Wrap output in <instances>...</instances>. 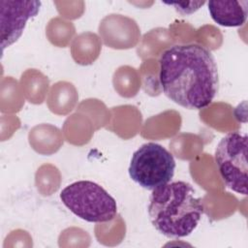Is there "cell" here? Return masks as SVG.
Segmentation results:
<instances>
[{
    "label": "cell",
    "mask_w": 248,
    "mask_h": 248,
    "mask_svg": "<svg viewBox=\"0 0 248 248\" xmlns=\"http://www.w3.org/2000/svg\"><path fill=\"white\" fill-rule=\"evenodd\" d=\"M163 3L175 7V10L182 15L193 14L204 4V2H163Z\"/></svg>",
    "instance_id": "obj_8"
},
{
    "label": "cell",
    "mask_w": 248,
    "mask_h": 248,
    "mask_svg": "<svg viewBox=\"0 0 248 248\" xmlns=\"http://www.w3.org/2000/svg\"><path fill=\"white\" fill-rule=\"evenodd\" d=\"M247 135L232 132L218 142L214 158L221 178L235 193L247 195Z\"/></svg>",
    "instance_id": "obj_5"
},
{
    "label": "cell",
    "mask_w": 248,
    "mask_h": 248,
    "mask_svg": "<svg viewBox=\"0 0 248 248\" xmlns=\"http://www.w3.org/2000/svg\"><path fill=\"white\" fill-rule=\"evenodd\" d=\"M60 200L72 213L91 223L109 222L117 213L116 201L101 185L90 180L69 184L61 191Z\"/></svg>",
    "instance_id": "obj_3"
},
{
    "label": "cell",
    "mask_w": 248,
    "mask_h": 248,
    "mask_svg": "<svg viewBox=\"0 0 248 248\" xmlns=\"http://www.w3.org/2000/svg\"><path fill=\"white\" fill-rule=\"evenodd\" d=\"M175 167L169 150L159 143L146 142L134 152L128 171L132 180L140 187L153 191L170 182Z\"/></svg>",
    "instance_id": "obj_4"
},
{
    "label": "cell",
    "mask_w": 248,
    "mask_h": 248,
    "mask_svg": "<svg viewBox=\"0 0 248 248\" xmlns=\"http://www.w3.org/2000/svg\"><path fill=\"white\" fill-rule=\"evenodd\" d=\"M159 81L163 93L188 109L209 106L219 89V76L212 52L198 44L174 45L160 56Z\"/></svg>",
    "instance_id": "obj_1"
},
{
    "label": "cell",
    "mask_w": 248,
    "mask_h": 248,
    "mask_svg": "<svg viewBox=\"0 0 248 248\" xmlns=\"http://www.w3.org/2000/svg\"><path fill=\"white\" fill-rule=\"evenodd\" d=\"M211 18L225 27H237L245 23L248 15V1H209Z\"/></svg>",
    "instance_id": "obj_7"
},
{
    "label": "cell",
    "mask_w": 248,
    "mask_h": 248,
    "mask_svg": "<svg viewBox=\"0 0 248 248\" xmlns=\"http://www.w3.org/2000/svg\"><path fill=\"white\" fill-rule=\"evenodd\" d=\"M41 4L40 1H0L2 51L19 39L27 21L40 12Z\"/></svg>",
    "instance_id": "obj_6"
},
{
    "label": "cell",
    "mask_w": 248,
    "mask_h": 248,
    "mask_svg": "<svg viewBox=\"0 0 248 248\" xmlns=\"http://www.w3.org/2000/svg\"><path fill=\"white\" fill-rule=\"evenodd\" d=\"M203 203L194 187L185 181H173L152 191L148 216L153 227L170 238L191 234L202 214Z\"/></svg>",
    "instance_id": "obj_2"
}]
</instances>
